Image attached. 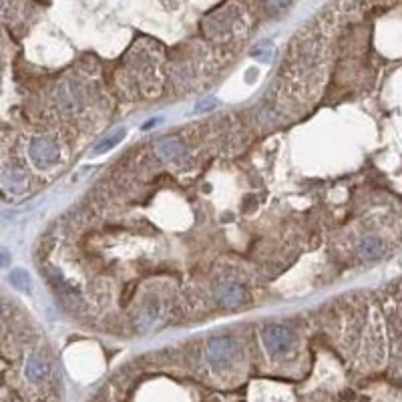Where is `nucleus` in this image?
Listing matches in <instances>:
<instances>
[{
	"label": "nucleus",
	"mask_w": 402,
	"mask_h": 402,
	"mask_svg": "<svg viewBox=\"0 0 402 402\" xmlns=\"http://www.w3.org/2000/svg\"><path fill=\"white\" fill-rule=\"evenodd\" d=\"M217 300L224 306H240L246 300V294H244L242 286H237L233 282H226L217 287Z\"/></svg>",
	"instance_id": "1a4fd4ad"
},
{
	"label": "nucleus",
	"mask_w": 402,
	"mask_h": 402,
	"mask_svg": "<svg viewBox=\"0 0 402 402\" xmlns=\"http://www.w3.org/2000/svg\"><path fill=\"white\" fill-rule=\"evenodd\" d=\"M157 316H159V306H157L155 302H147V304H143V306L139 308L137 318H135V326H137V330H141V332L149 330V328L155 324Z\"/></svg>",
	"instance_id": "9d476101"
},
{
	"label": "nucleus",
	"mask_w": 402,
	"mask_h": 402,
	"mask_svg": "<svg viewBox=\"0 0 402 402\" xmlns=\"http://www.w3.org/2000/svg\"><path fill=\"white\" fill-rule=\"evenodd\" d=\"M235 354V344L231 338H211L206 348V358L211 368H226Z\"/></svg>",
	"instance_id": "20e7f679"
},
{
	"label": "nucleus",
	"mask_w": 402,
	"mask_h": 402,
	"mask_svg": "<svg viewBox=\"0 0 402 402\" xmlns=\"http://www.w3.org/2000/svg\"><path fill=\"white\" fill-rule=\"evenodd\" d=\"M384 251H386V242H384L380 235L368 233V235H364L362 240L358 242V256H360L362 260H366V262H372V260L383 258Z\"/></svg>",
	"instance_id": "0eeeda50"
},
{
	"label": "nucleus",
	"mask_w": 402,
	"mask_h": 402,
	"mask_svg": "<svg viewBox=\"0 0 402 402\" xmlns=\"http://www.w3.org/2000/svg\"><path fill=\"white\" fill-rule=\"evenodd\" d=\"M8 262H10V256H8V251L0 248V268H6V266H8Z\"/></svg>",
	"instance_id": "4468645a"
},
{
	"label": "nucleus",
	"mask_w": 402,
	"mask_h": 402,
	"mask_svg": "<svg viewBox=\"0 0 402 402\" xmlns=\"http://www.w3.org/2000/svg\"><path fill=\"white\" fill-rule=\"evenodd\" d=\"M8 280L20 292H31V278H28V274L24 269H12Z\"/></svg>",
	"instance_id": "f8f14e48"
},
{
	"label": "nucleus",
	"mask_w": 402,
	"mask_h": 402,
	"mask_svg": "<svg viewBox=\"0 0 402 402\" xmlns=\"http://www.w3.org/2000/svg\"><path fill=\"white\" fill-rule=\"evenodd\" d=\"M211 107H215V101L213 99H208V101H201V103H197V111H203V109H211Z\"/></svg>",
	"instance_id": "2eb2a0df"
},
{
	"label": "nucleus",
	"mask_w": 402,
	"mask_h": 402,
	"mask_svg": "<svg viewBox=\"0 0 402 402\" xmlns=\"http://www.w3.org/2000/svg\"><path fill=\"white\" fill-rule=\"evenodd\" d=\"M24 374H26V378H28L31 383H42V380L47 378V374H49V364L44 362V358H42L40 354L35 352V354H31L28 360H26Z\"/></svg>",
	"instance_id": "6e6552de"
},
{
	"label": "nucleus",
	"mask_w": 402,
	"mask_h": 402,
	"mask_svg": "<svg viewBox=\"0 0 402 402\" xmlns=\"http://www.w3.org/2000/svg\"><path fill=\"white\" fill-rule=\"evenodd\" d=\"M316 58H318V49L314 44H308L306 49L302 51V55H300V65L302 67H310V65L316 62Z\"/></svg>",
	"instance_id": "ddd939ff"
},
{
	"label": "nucleus",
	"mask_w": 402,
	"mask_h": 402,
	"mask_svg": "<svg viewBox=\"0 0 402 402\" xmlns=\"http://www.w3.org/2000/svg\"><path fill=\"white\" fill-rule=\"evenodd\" d=\"M125 139V129H119L117 133H113V135H109L107 139H103L99 145L95 147V151L93 153L95 155H101V153H107V151H111L115 145H119L121 141Z\"/></svg>",
	"instance_id": "9b49d317"
},
{
	"label": "nucleus",
	"mask_w": 402,
	"mask_h": 402,
	"mask_svg": "<svg viewBox=\"0 0 402 402\" xmlns=\"http://www.w3.org/2000/svg\"><path fill=\"white\" fill-rule=\"evenodd\" d=\"M155 153L159 155V159L163 161H175V163H181L187 159V147L183 145L181 139L177 137H167V139H161L157 141L155 145Z\"/></svg>",
	"instance_id": "423d86ee"
},
{
	"label": "nucleus",
	"mask_w": 402,
	"mask_h": 402,
	"mask_svg": "<svg viewBox=\"0 0 402 402\" xmlns=\"http://www.w3.org/2000/svg\"><path fill=\"white\" fill-rule=\"evenodd\" d=\"M0 185L10 195H22L28 190L31 179H28V173L24 171L20 165L12 163V165H4V169L0 173Z\"/></svg>",
	"instance_id": "39448f33"
},
{
	"label": "nucleus",
	"mask_w": 402,
	"mask_h": 402,
	"mask_svg": "<svg viewBox=\"0 0 402 402\" xmlns=\"http://www.w3.org/2000/svg\"><path fill=\"white\" fill-rule=\"evenodd\" d=\"M28 157L40 169L53 167L60 159V145L53 135H37L28 143Z\"/></svg>",
	"instance_id": "f03ea898"
},
{
	"label": "nucleus",
	"mask_w": 402,
	"mask_h": 402,
	"mask_svg": "<svg viewBox=\"0 0 402 402\" xmlns=\"http://www.w3.org/2000/svg\"><path fill=\"white\" fill-rule=\"evenodd\" d=\"M85 103V89L77 78H62L55 89V105L62 115H75Z\"/></svg>",
	"instance_id": "f257e3e1"
},
{
	"label": "nucleus",
	"mask_w": 402,
	"mask_h": 402,
	"mask_svg": "<svg viewBox=\"0 0 402 402\" xmlns=\"http://www.w3.org/2000/svg\"><path fill=\"white\" fill-rule=\"evenodd\" d=\"M262 340H264V346H266V350H268L269 354L280 356V354H284V352L290 350L294 336H292V332L287 330L286 326L269 324L262 332Z\"/></svg>",
	"instance_id": "7ed1b4c3"
}]
</instances>
